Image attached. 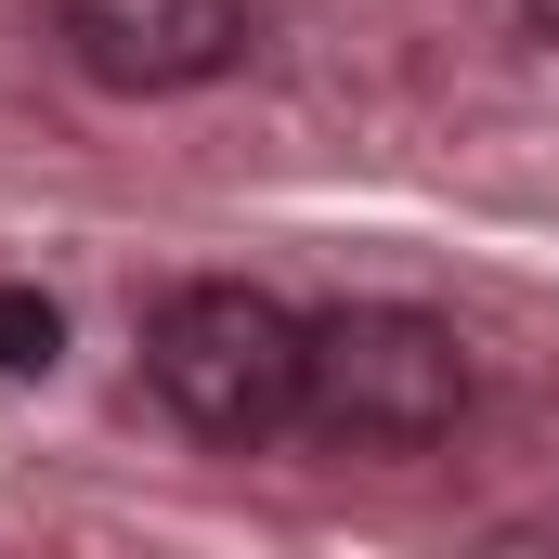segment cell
Returning <instances> with one entry per match:
<instances>
[{
  "label": "cell",
  "mask_w": 559,
  "mask_h": 559,
  "mask_svg": "<svg viewBox=\"0 0 559 559\" xmlns=\"http://www.w3.org/2000/svg\"><path fill=\"white\" fill-rule=\"evenodd\" d=\"M66 365V312L39 286H0V378H52Z\"/></svg>",
  "instance_id": "obj_4"
},
{
  "label": "cell",
  "mask_w": 559,
  "mask_h": 559,
  "mask_svg": "<svg viewBox=\"0 0 559 559\" xmlns=\"http://www.w3.org/2000/svg\"><path fill=\"white\" fill-rule=\"evenodd\" d=\"M521 26H534V39H559V0H521Z\"/></svg>",
  "instance_id": "obj_5"
},
{
  "label": "cell",
  "mask_w": 559,
  "mask_h": 559,
  "mask_svg": "<svg viewBox=\"0 0 559 559\" xmlns=\"http://www.w3.org/2000/svg\"><path fill=\"white\" fill-rule=\"evenodd\" d=\"M143 391L195 442H286L312 391V312H286L274 286L195 274L143 312Z\"/></svg>",
  "instance_id": "obj_1"
},
{
  "label": "cell",
  "mask_w": 559,
  "mask_h": 559,
  "mask_svg": "<svg viewBox=\"0 0 559 559\" xmlns=\"http://www.w3.org/2000/svg\"><path fill=\"white\" fill-rule=\"evenodd\" d=\"M468 417V338L417 299H338L312 312V391L299 429L352 442V455H429Z\"/></svg>",
  "instance_id": "obj_2"
},
{
  "label": "cell",
  "mask_w": 559,
  "mask_h": 559,
  "mask_svg": "<svg viewBox=\"0 0 559 559\" xmlns=\"http://www.w3.org/2000/svg\"><path fill=\"white\" fill-rule=\"evenodd\" d=\"M52 39L92 92H209L248 66V0H52Z\"/></svg>",
  "instance_id": "obj_3"
}]
</instances>
